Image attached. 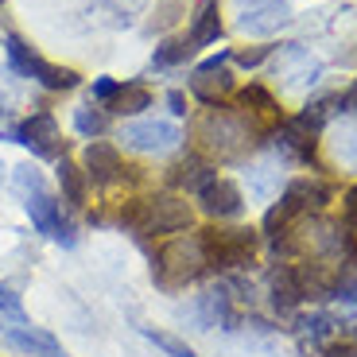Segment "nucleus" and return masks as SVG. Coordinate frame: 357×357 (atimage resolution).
Segmentation results:
<instances>
[{
    "label": "nucleus",
    "instance_id": "b1692460",
    "mask_svg": "<svg viewBox=\"0 0 357 357\" xmlns=\"http://www.w3.org/2000/svg\"><path fill=\"white\" fill-rule=\"evenodd\" d=\"M241 105H245V109H257V113H276V101H272V93H268V89H260V86L241 89Z\"/></svg>",
    "mask_w": 357,
    "mask_h": 357
},
{
    "label": "nucleus",
    "instance_id": "c756f323",
    "mask_svg": "<svg viewBox=\"0 0 357 357\" xmlns=\"http://www.w3.org/2000/svg\"><path fill=\"white\" fill-rule=\"evenodd\" d=\"M113 93H116V82L113 78H98V82H93V98H98V101H109Z\"/></svg>",
    "mask_w": 357,
    "mask_h": 357
},
{
    "label": "nucleus",
    "instance_id": "6e6552de",
    "mask_svg": "<svg viewBox=\"0 0 357 357\" xmlns=\"http://www.w3.org/2000/svg\"><path fill=\"white\" fill-rule=\"evenodd\" d=\"M24 210H27L31 225H36L43 237H51V241H59V245H74V229L63 222V214H59V202H54L47 190H39V195H27V198H24Z\"/></svg>",
    "mask_w": 357,
    "mask_h": 357
},
{
    "label": "nucleus",
    "instance_id": "423d86ee",
    "mask_svg": "<svg viewBox=\"0 0 357 357\" xmlns=\"http://www.w3.org/2000/svg\"><path fill=\"white\" fill-rule=\"evenodd\" d=\"M121 140H125V148H132V152L163 155V152H171V148H178L183 132H178L171 121H136V125L121 128Z\"/></svg>",
    "mask_w": 357,
    "mask_h": 357
},
{
    "label": "nucleus",
    "instance_id": "bb28decb",
    "mask_svg": "<svg viewBox=\"0 0 357 357\" xmlns=\"http://www.w3.org/2000/svg\"><path fill=\"white\" fill-rule=\"evenodd\" d=\"M326 357H357V331H346L342 342H326Z\"/></svg>",
    "mask_w": 357,
    "mask_h": 357
},
{
    "label": "nucleus",
    "instance_id": "a878e982",
    "mask_svg": "<svg viewBox=\"0 0 357 357\" xmlns=\"http://www.w3.org/2000/svg\"><path fill=\"white\" fill-rule=\"evenodd\" d=\"M16 187L24 190V198H27V195H39V190H47V183H43V175H39L36 167H20V171H16Z\"/></svg>",
    "mask_w": 357,
    "mask_h": 357
},
{
    "label": "nucleus",
    "instance_id": "c85d7f7f",
    "mask_svg": "<svg viewBox=\"0 0 357 357\" xmlns=\"http://www.w3.org/2000/svg\"><path fill=\"white\" fill-rule=\"evenodd\" d=\"M268 51H272V47H252V51H241V54H237V63H241L245 70H249V66H260L268 59Z\"/></svg>",
    "mask_w": 357,
    "mask_h": 357
},
{
    "label": "nucleus",
    "instance_id": "72a5a7b5",
    "mask_svg": "<svg viewBox=\"0 0 357 357\" xmlns=\"http://www.w3.org/2000/svg\"><path fill=\"white\" fill-rule=\"evenodd\" d=\"M0 113H4V98H0Z\"/></svg>",
    "mask_w": 357,
    "mask_h": 357
},
{
    "label": "nucleus",
    "instance_id": "4be33fe9",
    "mask_svg": "<svg viewBox=\"0 0 357 357\" xmlns=\"http://www.w3.org/2000/svg\"><path fill=\"white\" fill-rule=\"evenodd\" d=\"M74 128H78L82 136H101L109 128V116L98 113V109H78V113H74Z\"/></svg>",
    "mask_w": 357,
    "mask_h": 357
},
{
    "label": "nucleus",
    "instance_id": "39448f33",
    "mask_svg": "<svg viewBox=\"0 0 357 357\" xmlns=\"http://www.w3.org/2000/svg\"><path fill=\"white\" fill-rule=\"evenodd\" d=\"M8 59L24 78H36L39 86H47V89H74L78 86V74L66 70V66H54V63H47V59H39L20 36H8Z\"/></svg>",
    "mask_w": 357,
    "mask_h": 357
},
{
    "label": "nucleus",
    "instance_id": "ddd939ff",
    "mask_svg": "<svg viewBox=\"0 0 357 357\" xmlns=\"http://www.w3.org/2000/svg\"><path fill=\"white\" fill-rule=\"evenodd\" d=\"M82 167H86V178L93 183V187H113L116 178H121V155H116L113 144L105 140H93L86 148V155H82Z\"/></svg>",
    "mask_w": 357,
    "mask_h": 357
},
{
    "label": "nucleus",
    "instance_id": "393cba45",
    "mask_svg": "<svg viewBox=\"0 0 357 357\" xmlns=\"http://www.w3.org/2000/svg\"><path fill=\"white\" fill-rule=\"evenodd\" d=\"M338 160L342 163H354L357 167V125H349V128H342V136H338Z\"/></svg>",
    "mask_w": 357,
    "mask_h": 357
},
{
    "label": "nucleus",
    "instance_id": "0eeeda50",
    "mask_svg": "<svg viewBox=\"0 0 357 357\" xmlns=\"http://www.w3.org/2000/svg\"><path fill=\"white\" fill-rule=\"evenodd\" d=\"M0 346L12 349V354H20V357H66L63 346H59V338L47 334V331H39V326H31V322L0 326Z\"/></svg>",
    "mask_w": 357,
    "mask_h": 357
},
{
    "label": "nucleus",
    "instance_id": "cd10ccee",
    "mask_svg": "<svg viewBox=\"0 0 357 357\" xmlns=\"http://www.w3.org/2000/svg\"><path fill=\"white\" fill-rule=\"evenodd\" d=\"M0 319H12V322H27L24 319V307H20V299L8 291V287H0Z\"/></svg>",
    "mask_w": 357,
    "mask_h": 357
},
{
    "label": "nucleus",
    "instance_id": "9d476101",
    "mask_svg": "<svg viewBox=\"0 0 357 357\" xmlns=\"http://www.w3.org/2000/svg\"><path fill=\"white\" fill-rule=\"evenodd\" d=\"M198 206H202V214L206 218H237L245 210V198L241 190L233 187L229 178H210L202 190H198Z\"/></svg>",
    "mask_w": 357,
    "mask_h": 357
},
{
    "label": "nucleus",
    "instance_id": "f3484780",
    "mask_svg": "<svg viewBox=\"0 0 357 357\" xmlns=\"http://www.w3.org/2000/svg\"><path fill=\"white\" fill-rule=\"evenodd\" d=\"M148 105H152V93H148L140 82L116 86V93L105 101V109H109V113H116V116H132V113H140V109H148Z\"/></svg>",
    "mask_w": 357,
    "mask_h": 357
},
{
    "label": "nucleus",
    "instance_id": "1a4fd4ad",
    "mask_svg": "<svg viewBox=\"0 0 357 357\" xmlns=\"http://www.w3.org/2000/svg\"><path fill=\"white\" fill-rule=\"evenodd\" d=\"M229 54H218L210 63H202L195 74H190V93L202 98L206 105H218V98H225L233 89V74H229Z\"/></svg>",
    "mask_w": 357,
    "mask_h": 357
},
{
    "label": "nucleus",
    "instance_id": "aec40b11",
    "mask_svg": "<svg viewBox=\"0 0 357 357\" xmlns=\"http://www.w3.org/2000/svg\"><path fill=\"white\" fill-rule=\"evenodd\" d=\"M190 54H195V43L190 39H167V43L155 47V66H178V63H187Z\"/></svg>",
    "mask_w": 357,
    "mask_h": 357
},
{
    "label": "nucleus",
    "instance_id": "f03ea898",
    "mask_svg": "<svg viewBox=\"0 0 357 357\" xmlns=\"http://www.w3.org/2000/svg\"><path fill=\"white\" fill-rule=\"evenodd\" d=\"M249 136H252V125L245 121L241 113L218 105V109H206L202 121H198V140H202L206 152H218L222 160H233L249 148Z\"/></svg>",
    "mask_w": 357,
    "mask_h": 357
},
{
    "label": "nucleus",
    "instance_id": "a211bd4d",
    "mask_svg": "<svg viewBox=\"0 0 357 357\" xmlns=\"http://www.w3.org/2000/svg\"><path fill=\"white\" fill-rule=\"evenodd\" d=\"M210 178H218V175L206 167L202 160H183L175 171H171V183H175V187H183V190H195V195L206 187V183H210Z\"/></svg>",
    "mask_w": 357,
    "mask_h": 357
},
{
    "label": "nucleus",
    "instance_id": "473e14b6",
    "mask_svg": "<svg viewBox=\"0 0 357 357\" xmlns=\"http://www.w3.org/2000/svg\"><path fill=\"white\" fill-rule=\"evenodd\" d=\"M342 109H346V113H357V82L346 89V98H342Z\"/></svg>",
    "mask_w": 357,
    "mask_h": 357
},
{
    "label": "nucleus",
    "instance_id": "5701e85b",
    "mask_svg": "<svg viewBox=\"0 0 357 357\" xmlns=\"http://www.w3.org/2000/svg\"><path fill=\"white\" fill-rule=\"evenodd\" d=\"M144 338H148V342H155V346H160L163 354H171V357H198L195 349L187 346V342L171 338V334H163V331H144Z\"/></svg>",
    "mask_w": 357,
    "mask_h": 357
},
{
    "label": "nucleus",
    "instance_id": "7ed1b4c3",
    "mask_svg": "<svg viewBox=\"0 0 357 357\" xmlns=\"http://www.w3.org/2000/svg\"><path fill=\"white\" fill-rule=\"evenodd\" d=\"M206 272V249L202 237H178V241L163 245L160 260H155V280L163 287H183Z\"/></svg>",
    "mask_w": 357,
    "mask_h": 357
},
{
    "label": "nucleus",
    "instance_id": "20e7f679",
    "mask_svg": "<svg viewBox=\"0 0 357 357\" xmlns=\"http://www.w3.org/2000/svg\"><path fill=\"white\" fill-rule=\"evenodd\" d=\"M202 249L206 264L214 268H241L257 252V233L252 229H202Z\"/></svg>",
    "mask_w": 357,
    "mask_h": 357
},
{
    "label": "nucleus",
    "instance_id": "f257e3e1",
    "mask_svg": "<svg viewBox=\"0 0 357 357\" xmlns=\"http://www.w3.org/2000/svg\"><path fill=\"white\" fill-rule=\"evenodd\" d=\"M121 222L132 225L136 233H155V237H163V233L190 229L195 214H190V206L183 202V198H175V195H152V198H136L125 214H121Z\"/></svg>",
    "mask_w": 357,
    "mask_h": 357
},
{
    "label": "nucleus",
    "instance_id": "6ab92c4d",
    "mask_svg": "<svg viewBox=\"0 0 357 357\" xmlns=\"http://www.w3.org/2000/svg\"><path fill=\"white\" fill-rule=\"evenodd\" d=\"M59 183H63V195L70 206L86 202V171H82L78 163H70V160L59 163Z\"/></svg>",
    "mask_w": 357,
    "mask_h": 357
},
{
    "label": "nucleus",
    "instance_id": "412c9836",
    "mask_svg": "<svg viewBox=\"0 0 357 357\" xmlns=\"http://www.w3.org/2000/svg\"><path fill=\"white\" fill-rule=\"evenodd\" d=\"M299 331H303L311 342L326 346V342H331L334 334H338V322H334L331 314H311V319H299Z\"/></svg>",
    "mask_w": 357,
    "mask_h": 357
},
{
    "label": "nucleus",
    "instance_id": "2f4dec72",
    "mask_svg": "<svg viewBox=\"0 0 357 357\" xmlns=\"http://www.w3.org/2000/svg\"><path fill=\"white\" fill-rule=\"evenodd\" d=\"M346 222H349V225H354V229H357V187H354V190H349V195H346Z\"/></svg>",
    "mask_w": 357,
    "mask_h": 357
},
{
    "label": "nucleus",
    "instance_id": "9b49d317",
    "mask_svg": "<svg viewBox=\"0 0 357 357\" xmlns=\"http://www.w3.org/2000/svg\"><path fill=\"white\" fill-rule=\"evenodd\" d=\"M12 140L31 148L36 155H54L59 152V125H54L51 113H36L27 116L20 128H12Z\"/></svg>",
    "mask_w": 357,
    "mask_h": 357
},
{
    "label": "nucleus",
    "instance_id": "2eb2a0df",
    "mask_svg": "<svg viewBox=\"0 0 357 357\" xmlns=\"http://www.w3.org/2000/svg\"><path fill=\"white\" fill-rule=\"evenodd\" d=\"M268 287H272V307H276V311H284V314L295 311V307L307 299L295 268H276V272H272V280H268Z\"/></svg>",
    "mask_w": 357,
    "mask_h": 357
},
{
    "label": "nucleus",
    "instance_id": "4468645a",
    "mask_svg": "<svg viewBox=\"0 0 357 357\" xmlns=\"http://www.w3.org/2000/svg\"><path fill=\"white\" fill-rule=\"evenodd\" d=\"M326 202H331V187L322 178H295L291 187L284 190V198H280V206L291 218L303 214V210H322Z\"/></svg>",
    "mask_w": 357,
    "mask_h": 357
},
{
    "label": "nucleus",
    "instance_id": "f8f14e48",
    "mask_svg": "<svg viewBox=\"0 0 357 357\" xmlns=\"http://www.w3.org/2000/svg\"><path fill=\"white\" fill-rule=\"evenodd\" d=\"M287 24H291V8H287L284 0H260V4H252L237 20V27H241L245 36H272V31H280Z\"/></svg>",
    "mask_w": 357,
    "mask_h": 357
},
{
    "label": "nucleus",
    "instance_id": "7c9ffc66",
    "mask_svg": "<svg viewBox=\"0 0 357 357\" xmlns=\"http://www.w3.org/2000/svg\"><path fill=\"white\" fill-rule=\"evenodd\" d=\"M167 105H171V113H175V116L187 113V98H183L178 89H171V93H167Z\"/></svg>",
    "mask_w": 357,
    "mask_h": 357
},
{
    "label": "nucleus",
    "instance_id": "dca6fc26",
    "mask_svg": "<svg viewBox=\"0 0 357 357\" xmlns=\"http://www.w3.org/2000/svg\"><path fill=\"white\" fill-rule=\"evenodd\" d=\"M222 36V16H218V0H198L195 16H190V43L206 47Z\"/></svg>",
    "mask_w": 357,
    "mask_h": 357
}]
</instances>
